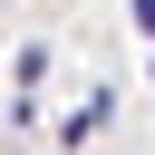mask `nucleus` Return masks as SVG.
Instances as JSON below:
<instances>
[{
	"label": "nucleus",
	"instance_id": "obj_1",
	"mask_svg": "<svg viewBox=\"0 0 155 155\" xmlns=\"http://www.w3.org/2000/svg\"><path fill=\"white\" fill-rule=\"evenodd\" d=\"M126 10H136V29H145V39H155V0H126Z\"/></svg>",
	"mask_w": 155,
	"mask_h": 155
}]
</instances>
